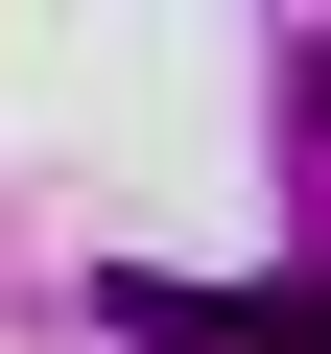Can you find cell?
Masks as SVG:
<instances>
[{
	"label": "cell",
	"mask_w": 331,
	"mask_h": 354,
	"mask_svg": "<svg viewBox=\"0 0 331 354\" xmlns=\"http://www.w3.org/2000/svg\"><path fill=\"white\" fill-rule=\"evenodd\" d=\"M284 354H331V283H307V307H284Z\"/></svg>",
	"instance_id": "obj_1"
},
{
	"label": "cell",
	"mask_w": 331,
	"mask_h": 354,
	"mask_svg": "<svg viewBox=\"0 0 331 354\" xmlns=\"http://www.w3.org/2000/svg\"><path fill=\"white\" fill-rule=\"evenodd\" d=\"M307 142H331V48H307Z\"/></svg>",
	"instance_id": "obj_2"
}]
</instances>
